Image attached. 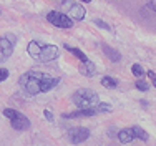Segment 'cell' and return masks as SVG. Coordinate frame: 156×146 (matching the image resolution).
<instances>
[{"label": "cell", "mask_w": 156, "mask_h": 146, "mask_svg": "<svg viewBox=\"0 0 156 146\" xmlns=\"http://www.w3.org/2000/svg\"><path fill=\"white\" fill-rule=\"evenodd\" d=\"M18 81H20V87L23 88L25 93H28V95H38V93H45V91L53 90L60 80L55 77H50L48 73L30 70V72L22 75Z\"/></svg>", "instance_id": "obj_1"}, {"label": "cell", "mask_w": 156, "mask_h": 146, "mask_svg": "<svg viewBox=\"0 0 156 146\" xmlns=\"http://www.w3.org/2000/svg\"><path fill=\"white\" fill-rule=\"evenodd\" d=\"M27 52L35 62H40V63H47V62H51V60H57L58 55H60L57 45L42 43V42H37V40L28 43Z\"/></svg>", "instance_id": "obj_2"}, {"label": "cell", "mask_w": 156, "mask_h": 146, "mask_svg": "<svg viewBox=\"0 0 156 146\" xmlns=\"http://www.w3.org/2000/svg\"><path fill=\"white\" fill-rule=\"evenodd\" d=\"M72 101L78 108H95L100 103V96L90 88H80L72 95Z\"/></svg>", "instance_id": "obj_3"}, {"label": "cell", "mask_w": 156, "mask_h": 146, "mask_svg": "<svg viewBox=\"0 0 156 146\" xmlns=\"http://www.w3.org/2000/svg\"><path fill=\"white\" fill-rule=\"evenodd\" d=\"M3 116L9 118L10 125H12L15 130H18V131H25V130L30 128V119L25 116L23 113H20V111H17V110L5 108V110H3Z\"/></svg>", "instance_id": "obj_4"}, {"label": "cell", "mask_w": 156, "mask_h": 146, "mask_svg": "<svg viewBox=\"0 0 156 146\" xmlns=\"http://www.w3.org/2000/svg\"><path fill=\"white\" fill-rule=\"evenodd\" d=\"M62 7H63V13L66 17H70L72 20H83L87 10L83 9V5L76 2H70V0H62Z\"/></svg>", "instance_id": "obj_5"}, {"label": "cell", "mask_w": 156, "mask_h": 146, "mask_svg": "<svg viewBox=\"0 0 156 146\" xmlns=\"http://www.w3.org/2000/svg\"><path fill=\"white\" fill-rule=\"evenodd\" d=\"M15 42H17V38L12 33H7V35L0 37V63H3L5 60L10 58V55L13 53Z\"/></svg>", "instance_id": "obj_6"}, {"label": "cell", "mask_w": 156, "mask_h": 146, "mask_svg": "<svg viewBox=\"0 0 156 146\" xmlns=\"http://www.w3.org/2000/svg\"><path fill=\"white\" fill-rule=\"evenodd\" d=\"M47 20L58 28H72V25H73V20L70 17H66L63 12H55V10H51L47 15Z\"/></svg>", "instance_id": "obj_7"}, {"label": "cell", "mask_w": 156, "mask_h": 146, "mask_svg": "<svg viewBox=\"0 0 156 146\" xmlns=\"http://www.w3.org/2000/svg\"><path fill=\"white\" fill-rule=\"evenodd\" d=\"M90 138V130L83 128V126H75V128H70L68 131V140L73 144H80L83 141H87Z\"/></svg>", "instance_id": "obj_8"}, {"label": "cell", "mask_w": 156, "mask_h": 146, "mask_svg": "<svg viewBox=\"0 0 156 146\" xmlns=\"http://www.w3.org/2000/svg\"><path fill=\"white\" fill-rule=\"evenodd\" d=\"M96 111L93 108H78L76 111H70V113H63L62 116L65 119H73V118H83V116H95Z\"/></svg>", "instance_id": "obj_9"}, {"label": "cell", "mask_w": 156, "mask_h": 146, "mask_svg": "<svg viewBox=\"0 0 156 146\" xmlns=\"http://www.w3.org/2000/svg\"><path fill=\"white\" fill-rule=\"evenodd\" d=\"M80 73L83 75V77H95L96 72H98V68H96V65L93 62H90V60H87V62H81L80 65Z\"/></svg>", "instance_id": "obj_10"}, {"label": "cell", "mask_w": 156, "mask_h": 146, "mask_svg": "<svg viewBox=\"0 0 156 146\" xmlns=\"http://www.w3.org/2000/svg\"><path fill=\"white\" fill-rule=\"evenodd\" d=\"M118 140H120L123 144L129 143V141H133V140H135V134H133V130H131V128L120 130V131H118Z\"/></svg>", "instance_id": "obj_11"}, {"label": "cell", "mask_w": 156, "mask_h": 146, "mask_svg": "<svg viewBox=\"0 0 156 146\" xmlns=\"http://www.w3.org/2000/svg\"><path fill=\"white\" fill-rule=\"evenodd\" d=\"M103 52H105V55L108 57L111 62H120L121 60V55H120V52L118 50H115V48H111L110 45H103Z\"/></svg>", "instance_id": "obj_12"}, {"label": "cell", "mask_w": 156, "mask_h": 146, "mask_svg": "<svg viewBox=\"0 0 156 146\" xmlns=\"http://www.w3.org/2000/svg\"><path fill=\"white\" fill-rule=\"evenodd\" d=\"M65 50H68L70 53H72V55H75V57H76L78 60H81V62H87V60H88V58H87V55H85L81 50H78V48H75V47H70V45H66V43H65Z\"/></svg>", "instance_id": "obj_13"}, {"label": "cell", "mask_w": 156, "mask_h": 146, "mask_svg": "<svg viewBox=\"0 0 156 146\" xmlns=\"http://www.w3.org/2000/svg\"><path fill=\"white\" fill-rule=\"evenodd\" d=\"M133 134H135V138H138V140H141V141H148L150 140V136H148V133L144 131L141 126H133Z\"/></svg>", "instance_id": "obj_14"}, {"label": "cell", "mask_w": 156, "mask_h": 146, "mask_svg": "<svg viewBox=\"0 0 156 146\" xmlns=\"http://www.w3.org/2000/svg\"><path fill=\"white\" fill-rule=\"evenodd\" d=\"M101 85L105 88H116L118 87V80L115 77H103L101 78Z\"/></svg>", "instance_id": "obj_15"}, {"label": "cell", "mask_w": 156, "mask_h": 146, "mask_svg": "<svg viewBox=\"0 0 156 146\" xmlns=\"http://www.w3.org/2000/svg\"><path fill=\"white\" fill-rule=\"evenodd\" d=\"M93 110L96 111V115H98V113H110V111H111V105H110V103H101V101H100V103L93 108Z\"/></svg>", "instance_id": "obj_16"}, {"label": "cell", "mask_w": 156, "mask_h": 146, "mask_svg": "<svg viewBox=\"0 0 156 146\" xmlns=\"http://www.w3.org/2000/svg\"><path fill=\"white\" fill-rule=\"evenodd\" d=\"M131 72H133V75L135 77H143L144 75V70H143V66L141 65H138V63H135V65H131Z\"/></svg>", "instance_id": "obj_17"}, {"label": "cell", "mask_w": 156, "mask_h": 146, "mask_svg": "<svg viewBox=\"0 0 156 146\" xmlns=\"http://www.w3.org/2000/svg\"><path fill=\"white\" fill-rule=\"evenodd\" d=\"M135 85H136V88H138L140 91H148V90H150V83L144 81V80H138Z\"/></svg>", "instance_id": "obj_18"}, {"label": "cell", "mask_w": 156, "mask_h": 146, "mask_svg": "<svg viewBox=\"0 0 156 146\" xmlns=\"http://www.w3.org/2000/svg\"><path fill=\"white\" fill-rule=\"evenodd\" d=\"M93 23L96 25V27L103 28V30H111V25H108L106 22H103V20H100V18H95V20H93Z\"/></svg>", "instance_id": "obj_19"}, {"label": "cell", "mask_w": 156, "mask_h": 146, "mask_svg": "<svg viewBox=\"0 0 156 146\" xmlns=\"http://www.w3.org/2000/svg\"><path fill=\"white\" fill-rule=\"evenodd\" d=\"M9 78V70L7 68H0V83H2L3 80H7Z\"/></svg>", "instance_id": "obj_20"}, {"label": "cell", "mask_w": 156, "mask_h": 146, "mask_svg": "<svg viewBox=\"0 0 156 146\" xmlns=\"http://www.w3.org/2000/svg\"><path fill=\"white\" fill-rule=\"evenodd\" d=\"M146 7L156 12V0H146Z\"/></svg>", "instance_id": "obj_21"}, {"label": "cell", "mask_w": 156, "mask_h": 146, "mask_svg": "<svg viewBox=\"0 0 156 146\" xmlns=\"http://www.w3.org/2000/svg\"><path fill=\"white\" fill-rule=\"evenodd\" d=\"M148 78L151 80L153 87H156V73H154V72H148Z\"/></svg>", "instance_id": "obj_22"}, {"label": "cell", "mask_w": 156, "mask_h": 146, "mask_svg": "<svg viewBox=\"0 0 156 146\" xmlns=\"http://www.w3.org/2000/svg\"><path fill=\"white\" fill-rule=\"evenodd\" d=\"M43 115H45V118L48 119V121H53V115H51L48 110H45V111H43Z\"/></svg>", "instance_id": "obj_23"}, {"label": "cell", "mask_w": 156, "mask_h": 146, "mask_svg": "<svg viewBox=\"0 0 156 146\" xmlns=\"http://www.w3.org/2000/svg\"><path fill=\"white\" fill-rule=\"evenodd\" d=\"M81 2H91V0H81Z\"/></svg>", "instance_id": "obj_24"}, {"label": "cell", "mask_w": 156, "mask_h": 146, "mask_svg": "<svg viewBox=\"0 0 156 146\" xmlns=\"http://www.w3.org/2000/svg\"><path fill=\"white\" fill-rule=\"evenodd\" d=\"M0 15H2V12H0Z\"/></svg>", "instance_id": "obj_25"}]
</instances>
